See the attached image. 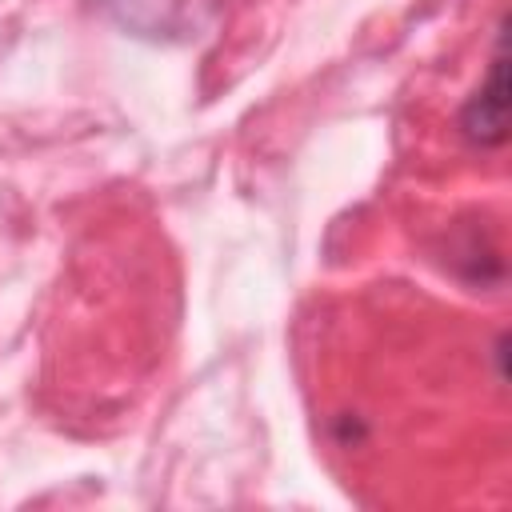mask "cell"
<instances>
[{
  "label": "cell",
  "mask_w": 512,
  "mask_h": 512,
  "mask_svg": "<svg viewBox=\"0 0 512 512\" xmlns=\"http://www.w3.org/2000/svg\"><path fill=\"white\" fill-rule=\"evenodd\" d=\"M460 128L472 144L480 148H500L508 140V60H504V44L492 56L488 80L476 88V96L464 104L460 112Z\"/></svg>",
  "instance_id": "6da1fadb"
}]
</instances>
